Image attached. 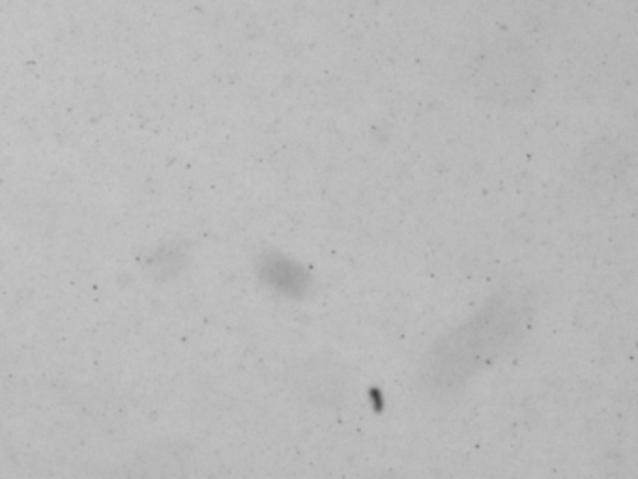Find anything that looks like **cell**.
Instances as JSON below:
<instances>
[{"instance_id": "obj_1", "label": "cell", "mask_w": 638, "mask_h": 479, "mask_svg": "<svg viewBox=\"0 0 638 479\" xmlns=\"http://www.w3.org/2000/svg\"><path fill=\"white\" fill-rule=\"evenodd\" d=\"M536 300L528 289H506L479 309L472 319L442 335L421 363L423 388L451 393L479 371L517 347L530 332Z\"/></svg>"}, {"instance_id": "obj_2", "label": "cell", "mask_w": 638, "mask_h": 479, "mask_svg": "<svg viewBox=\"0 0 638 479\" xmlns=\"http://www.w3.org/2000/svg\"><path fill=\"white\" fill-rule=\"evenodd\" d=\"M262 279L270 283L277 292L289 296V298H302L309 291L311 276L302 264L292 261L289 257L274 253L266 255L262 259Z\"/></svg>"}, {"instance_id": "obj_3", "label": "cell", "mask_w": 638, "mask_h": 479, "mask_svg": "<svg viewBox=\"0 0 638 479\" xmlns=\"http://www.w3.org/2000/svg\"><path fill=\"white\" fill-rule=\"evenodd\" d=\"M609 148H605L599 156H595V160L592 161L594 167L590 165H582L588 169V175L584 176V180H590L594 182V188L599 186H607V182L610 180H616L618 176L622 175V158H609Z\"/></svg>"}]
</instances>
